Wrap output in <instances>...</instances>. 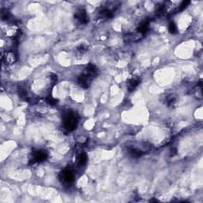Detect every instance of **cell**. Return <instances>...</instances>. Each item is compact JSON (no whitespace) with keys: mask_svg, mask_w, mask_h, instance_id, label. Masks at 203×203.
<instances>
[{"mask_svg":"<svg viewBox=\"0 0 203 203\" xmlns=\"http://www.w3.org/2000/svg\"><path fill=\"white\" fill-rule=\"evenodd\" d=\"M127 151H128V155H131L132 157L135 158L140 157L143 154H144V151L135 147H127Z\"/></svg>","mask_w":203,"mask_h":203,"instance_id":"cell-8","label":"cell"},{"mask_svg":"<svg viewBox=\"0 0 203 203\" xmlns=\"http://www.w3.org/2000/svg\"><path fill=\"white\" fill-rule=\"evenodd\" d=\"M148 26H149V21H144L143 22L139 25L137 29V32L140 34H145L147 33V29H148Z\"/></svg>","mask_w":203,"mask_h":203,"instance_id":"cell-10","label":"cell"},{"mask_svg":"<svg viewBox=\"0 0 203 203\" xmlns=\"http://www.w3.org/2000/svg\"><path fill=\"white\" fill-rule=\"evenodd\" d=\"M168 29L170 33H176L177 31H178L176 25H175L174 22H170V24H169Z\"/></svg>","mask_w":203,"mask_h":203,"instance_id":"cell-13","label":"cell"},{"mask_svg":"<svg viewBox=\"0 0 203 203\" xmlns=\"http://www.w3.org/2000/svg\"><path fill=\"white\" fill-rule=\"evenodd\" d=\"M87 162V155L85 152H82L77 157V165L79 167H83Z\"/></svg>","mask_w":203,"mask_h":203,"instance_id":"cell-9","label":"cell"},{"mask_svg":"<svg viewBox=\"0 0 203 203\" xmlns=\"http://www.w3.org/2000/svg\"><path fill=\"white\" fill-rule=\"evenodd\" d=\"M47 157H48L47 151H44V150H38V151H34L33 153L31 162H32V163H40V162H43V161L45 160Z\"/></svg>","mask_w":203,"mask_h":203,"instance_id":"cell-4","label":"cell"},{"mask_svg":"<svg viewBox=\"0 0 203 203\" xmlns=\"http://www.w3.org/2000/svg\"><path fill=\"white\" fill-rule=\"evenodd\" d=\"M63 126L67 131H73L77 127L79 118L75 112L67 110L63 113Z\"/></svg>","mask_w":203,"mask_h":203,"instance_id":"cell-1","label":"cell"},{"mask_svg":"<svg viewBox=\"0 0 203 203\" xmlns=\"http://www.w3.org/2000/svg\"><path fill=\"white\" fill-rule=\"evenodd\" d=\"M189 3H190V2H188V1H184V2H182V3L180 4V6H178V10H179V11H182L183 9H185V8L186 7V6H187Z\"/></svg>","mask_w":203,"mask_h":203,"instance_id":"cell-17","label":"cell"},{"mask_svg":"<svg viewBox=\"0 0 203 203\" xmlns=\"http://www.w3.org/2000/svg\"><path fill=\"white\" fill-rule=\"evenodd\" d=\"M94 78V77L93 75L85 71L84 73L81 74L79 76V78H78V83L82 88H88L89 86H90V84H91V82Z\"/></svg>","mask_w":203,"mask_h":203,"instance_id":"cell-3","label":"cell"},{"mask_svg":"<svg viewBox=\"0 0 203 203\" xmlns=\"http://www.w3.org/2000/svg\"><path fill=\"white\" fill-rule=\"evenodd\" d=\"M86 49H87V48H86L84 44H81V45H79V47L77 48L78 52H80V53H84V52L86 51Z\"/></svg>","mask_w":203,"mask_h":203,"instance_id":"cell-18","label":"cell"},{"mask_svg":"<svg viewBox=\"0 0 203 203\" xmlns=\"http://www.w3.org/2000/svg\"><path fill=\"white\" fill-rule=\"evenodd\" d=\"M51 79H52V82L53 84H55L56 82H57L58 80V78H57V75H55V74H52L51 75Z\"/></svg>","mask_w":203,"mask_h":203,"instance_id":"cell-19","label":"cell"},{"mask_svg":"<svg viewBox=\"0 0 203 203\" xmlns=\"http://www.w3.org/2000/svg\"><path fill=\"white\" fill-rule=\"evenodd\" d=\"M140 79L139 77H132L131 79H128L126 82L127 87H128V91H132L134 90L135 88L138 85L140 84Z\"/></svg>","mask_w":203,"mask_h":203,"instance_id":"cell-7","label":"cell"},{"mask_svg":"<svg viewBox=\"0 0 203 203\" xmlns=\"http://www.w3.org/2000/svg\"><path fill=\"white\" fill-rule=\"evenodd\" d=\"M46 101H47V102H48V104H50L51 105H55L58 102L57 100L52 98V96H48V98H47V99H46Z\"/></svg>","mask_w":203,"mask_h":203,"instance_id":"cell-14","label":"cell"},{"mask_svg":"<svg viewBox=\"0 0 203 203\" xmlns=\"http://www.w3.org/2000/svg\"><path fill=\"white\" fill-rule=\"evenodd\" d=\"M75 19L77 20V21L80 23V24H82V25L86 24L89 21L88 16H87L86 11L84 10V9H82V8L79 9V10L75 12Z\"/></svg>","mask_w":203,"mask_h":203,"instance_id":"cell-5","label":"cell"},{"mask_svg":"<svg viewBox=\"0 0 203 203\" xmlns=\"http://www.w3.org/2000/svg\"><path fill=\"white\" fill-rule=\"evenodd\" d=\"M18 93H19V95L21 98H26L27 97V92L26 90H25L24 88H20L19 90H18Z\"/></svg>","mask_w":203,"mask_h":203,"instance_id":"cell-16","label":"cell"},{"mask_svg":"<svg viewBox=\"0 0 203 203\" xmlns=\"http://www.w3.org/2000/svg\"><path fill=\"white\" fill-rule=\"evenodd\" d=\"M166 102H167V105H169V106H172V105L175 103V102H176V98L173 95H170L167 98Z\"/></svg>","mask_w":203,"mask_h":203,"instance_id":"cell-12","label":"cell"},{"mask_svg":"<svg viewBox=\"0 0 203 203\" xmlns=\"http://www.w3.org/2000/svg\"><path fill=\"white\" fill-rule=\"evenodd\" d=\"M17 59V56H16L15 53L12 51L7 52L5 56V60L7 63H13L16 61Z\"/></svg>","mask_w":203,"mask_h":203,"instance_id":"cell-11","label":"cell"},{"mask_svg":"<svg viewBox=\"0 0 203 203\" xmlns=\"http://www.w3.org/2000/svg\"><path fill=\"white\" fill-rule=\"evenodd\" d=\"M59 179L63 185H70L74 181V174L71 169L65 168L60 171Z\"/></svg>","mask_w":203,"mask_h":203,"instance_id":"cell-2","label":"cell"},{"mask_svg":"<svg viewBox=\"0 0 203 203\" xmlns=\"http://www.w3.org/2000/svg\"><path fill=\"white\" fill-rule=\"evenodd\" d=\"M113 10H111L109 7L102 8V10L98 12V16L99 18H103V19H109L111 18L113 16Z\"/></svg>","mask_w":203,"mask_h":203,"instance_id":"cell-6","label":"cell"},{"mask_svg":"<svg viewBox=\"0 0 203 203\" xmlns=\"http://www.w3.org/2000/svg\"><path fill=\"white\" fill-rule=\"evenodd\" d=\"M196 94H197V98H201L202 97V92H201V83L200 82V83L197 86V90H196Z\"/></svg>","mask_w":203,"mask_h":203,"instance_id":"cell-15","label":"cell"}]
</instances>
